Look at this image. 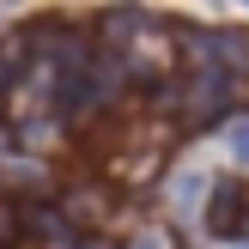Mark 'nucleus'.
<instances>
[{"instance_id": "nucleus-1", "label": "nucleus", "mask_w": 249, "mask_h": 249, "mask_svg": "<svg viewBox=\"0 0 249 249\" xmlns=\"http://www.w3.org/2000/svg\"><path fill=\"white\" fill-rule=\"evenodd\" d=\"M243 97V79L237 73H225V67H201L189 79V97H182V116L195 122V128H207V122H219L231 104Z\"/></svg>"}, {"instance_id": "nucleus-2", "label": "nucleus", "mask_w": 249, "mask_h": 249, "mask_svg": "<svg viewBox=\"0 0 249 249\" xmlns=\"http://www.w3.org/2000/svg\"><path fill=\"white\" fill-rule=\"evenodd\" d=\"M207 231H213V237H243L249 231V189L237 177L213 182V195H207Z\"/></svg>"}, {"instance_id": "nucleus-3", "label": "nucleus", "mask_w": 249, "mask_h": 249, "mask_svg": "<svg viewBox=\"0 0 249 249\" xmlns=\"http://www.w3.org/2000/svg\"><path fill=\"white\" fill-rule=\"evenodd\" d=\"M61 225H67V219H61L55 207H24V231H36V237H55Z\"/></svg>"}, {"instance_id": "nucleus-4", "label": "nucleus", "mask_w": 249, "mask_h": 249, "mask_svg": "<svg viewBox=\"0 0 249 249\" xmlns=\"http://www.w3.org/2000/svg\"><path fill=\"white\" fill-rule=\"evenodd\" d=\"M67 213H73V219H97V213H104V195H97V189L73 195V201H67Z\"/></svg>"}, {"instance_id": "nucleus-5", "label": "nucleus", "mask_w": 249, "mask_h": 249, "mask_svg": "<svg viewBox=\"0 0 249 249\" xmlns=\"http://www.w3.org/2000/svg\"><path fill=\"white\" fill-rule=\"evenodd\" d=\"M231 152L249 164V116H243V122H231Z\"/></svg>"}, {"instance_id": "nucleus-6", "label": "nucleus", "mask_w": 249, "mask_h": 249, "mask_svg": "<svg viewBox=\"0 0 249 249\" xmlns=\"http://www.w3.org/2000/svg\"><path fill=\"white\" fill-rule=\"evenodd\" d=\"M12 55H18V43L0 49V104H6V85H12Z\"/></svg>"}]
</instances>
